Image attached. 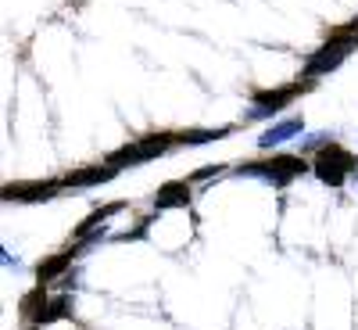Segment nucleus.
Instances as JSON below:
<instances>
[{"label":"nucleus","instance_id":"1","mask_svg":"<svg viewBox=\"0 0 358 330\" xmlns=\"http://www.w3.org/2000/svg\"><path fill=\"white\" fill-rule=\"evenodd\" d=\"M308 169L312 165L301 155H273L268 162H244L241 169H236V176H258V179H265V184H273V187H287L290 179L305 176Z\"/></svg>","mask_w":358,"mask_h":330},{"label":"nucleus","instance_id":"2","mask_svg":"<svg viewBox=\"0 0 358 330\" xmlns=\"http://www.w3.org/2000/svg\"><path fill=\"white\" fill-rule=\"evenodd\" d=\"M176 144V133H151V137H140L126 147H118V151L108 155V165L115 169H126V165H143V162H151L158 155H165L169 147Z\"/></svg>","mask_w":358,"mask_h":330},{"label":"nucleus","instance_id":"3","mask_svg":"<svg viewBox=\"0 0 358 330\" xmlns=\"http://www.w3.org/2000/svg\"><path fill=\"white\" fill-rule=\"evenodd\" d=\"M355 169H358V158L351 151H344L341 144H326L322 151L315 155V162H312V172L322 179V184H330V187H341Z\"/></svg>","mask_w":358,"mask_h":330},{"label":"nucleus","instance_id":"4","mask_svg":"<svg viewBox=\"0 0 358 330\" xmlns=\"http://www.w3.org/2000/svg\"><path fill=\"white\" fill-rule=\"evenodd\" d=\"M305 86H308V83H290V86H280V90H255V94H251L255 108L248 111V123H255V118H268V115L290 108V101L301 94Z\"/></svg>","mask_w":358,"mask_h":330},{"label":"nucleus","instance_id":"5","mask_svg":"<svg viewBox=\"0 0 358 330\" xmlns=\"http://www.w3.org/2000/svg\"><path fill=\"white\" fill-rule=\"evenodd\" d=\"M301 130H305V118L301 115H290V118H283V123H273L262 137H258V147L262 151H273L276 144H287L290 137H301Z\"/></svg>","mask_w":358,"mask_h":330},{"label":"nucleus","instance_id":"6","mask_svg":"<svg viewBox=\"0 0 358 330\" xmlns=\"http://www.w3.org/2000/svg\"><path fill=\"white\" fill-rule=\"evenodd\" d=\"M62 187H65L62 179H54V184H8L4 187V201H47Z\"/></svg>","mask_w":358,"mask_h":330},{"label":"nucleus","instance_id":"7","mask_svg":"<svg viewBox=\"0 0 358 330\" xmlns=\"http://www.w3.org/2000/svg\"><path fill=\"white\" fill-rule=\"evenodd\" d=\"M115 172H118V169L104 162V165H90V169H76V172H69L62 184H65V187H97V184H108Z\"/></svg>","mask_w":358,"mask_h":330},{"label":"nucleus","instance_id":"8","mask_svg":"<svg viewBox=\"0 0 358 330\" xmlns=\"http://www.w3.org/2000/svg\"><path fill=\"white\" fill-rule=\"evenodd\" d=\"M187 205H190V184H187V179H172V184H165L155 194V208H158V212H165V208H187Z\"/></svg>","mask_w":358,"mask_h":330},{"label":"nucleus","instance_id":"9","mask_svg":"<svg viewBox=\"0 0 358 330\" xmlns=\"http://www.w3.org/2000/svg\"><path fill=\"white\" fill-rule=\"evenodd\" d=\"M47 305H50V302H47V284H36L33 291H29V294L22 298V305H18V309H22V316H25V319L43 323V312H47Z\"/></svg>","mask_w":358,"mask_h":330},{"label":"nucleus","instance_id":"10","mask_svg":"<svg viewBox=\"0 0 358 330\" xmlns=\"http://www.w3.org/2000/svg\"><path fill=\"white\" fill-rule=\"evenodd\" d=\"M72 255H76V252H62V255H54V259L40 262V266H36V277H40V284H50V280L62 277L65 269L72 266Z\"/></svg>","mask_w":358,"mask_h":330},{"label":"nucleus","instance_id":"11","mask_svg":"<svg viewBox=\"0 0 358 330\" xmlns=\"http://www.w3.org/2000/svg\"><path fill=\"white\" fill-rule=\"evenodd\" d=\"M122 208H126L122 201H115V205H104V208H101V212H90V216H86V219L79 223V230H76V237H79V241H83V237H90V233H94V230H97V226H101V223H104L108 216H115V212H122Z\"/></svg>","mask_w":358,"mask_h":330},{"label":"nucleus","instance_id":"12","mask_svg":"<svg viewBox=\"0 0 358 330\" xmlns=\"http://www.w3.org/2000/svg\"><path fill=\"white\" fill-rule=\"evenodd\" d=\"M229 133H233V126H222V130H183V133H176V144L194 147V144H208V140H222Z\"/></svg>","mask_w":358,"mask_h":330},{"label":"nucleus","instance_id":"13","mask_svg":"<svg viewBox=\"0 0 358 330\" xmlns=\"http://www.w3.org/2000/svg\"><path fill=\"white\" fill-rule=\"evenodd\" d=\"M65 316H72V302H69V298H54V302L47 305V312H43V323L65 319Z\"/></svg>","mask_w":358,"mask_h":330},{"label":"nucleus","instance_id":"14","mask_svg":"<svg viewBox=\"0 0 358 330\" xmlns=\"http://www.w3.org/2000/svg\"><path fill=\"white\" fill-rule=\"evenodd\" d=\"M29 330H36V326H29Z\"/></svg>","mask_w":358,"mask_h":330}]
</instances>
